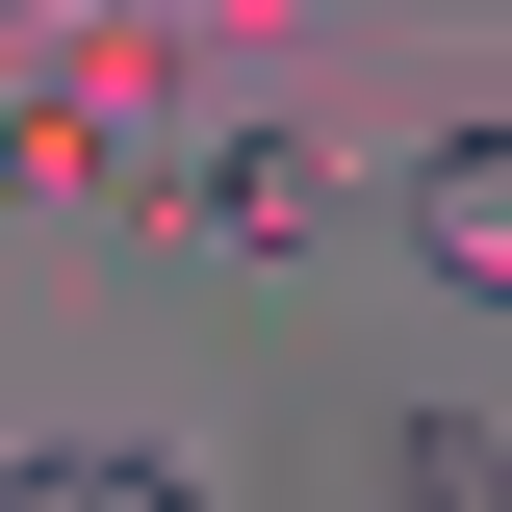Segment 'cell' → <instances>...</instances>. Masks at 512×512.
<instances>
[{
  "instance_id": "obj_1",
  "label": "cell",
  "mask_w": 512,
  "mask_h": 512,
  "mask_svg": "<svg viewBox=\"0 0 512 512\" xmlns=\"http://www.w3.org/2000/svg\"><path fill=\"white\" fill-rule=\"evenodd\" d=\"M154 231H180V256H308L333 231V128H282V103H256V128H180Z\"/></svg>"
},
{
  "instance_id": "obj_2",
  "label": "cell",
  "mask_w": 512,
  "mask_h": 512,
  "mask_svg": "<svg viewBox=\"0 0 512 512\" xmlns=\"http://www.w3.org/2000/svg\"><path fill=\"white\" fill-rule=\"evenodd\" d=\"M154 103H180V26H77V52H52V103H26V180H103Z\"/></svg>"
},
{
  "instance_id": "obj_3",
  "label": "cell",
  "mask_w": 512,
  "mask_h": 512,
  "mask_svg": "<svg viewBox=\"0 0 512 512\" xmlns=\"http://www.w3.org/2000/svg\"><path fill=\"white\" fill-rule=\"evenodd\" d=\"M410 256H436L461 308H512V103H487V128H436V154H410Z\"/></svg>"
},
{
  "instance_id": "obj_4",
  "label": "cell",
  "mask_w": 512,
  "mask_h": 512,
  "mask_svg": "<svg viewBox=\"0 0 512 512\" xmlns=\"http://www.w3.org/2000/svg\"><path fill=\"white\" fill-rule=\"evenodd\" d=\"M384 512H512V410H384Z\"/></svg>"
},
{
  "instance_id": "obj_5",
  "label": "cell",
  "mask_w": 512,
  "mask_h": 512,
  "mask_svg": "<svg viewBox=\"0 0 512 512\" xmlns=\"http://www.w3.org/2000/svg\"><path fill=\"white\" fill-rule=\"evenodd\" d=\"M0 512H205V487H180V461H154V436H52V461H26V487H0Z\"/></svg>"
}]
</instances>
